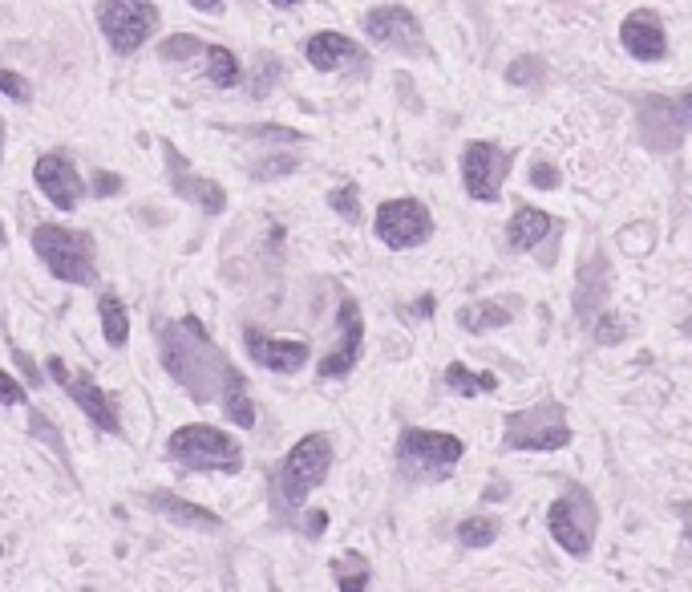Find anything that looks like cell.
Listing matches in <instances>:
<instances>
[{"label": "cell", "instance_id": "obj_15", "mask_svg": "<svg viewBox=\"0 0 692 592\" xmlns=\"http://www.w3.org/2000/svg\"><path fill=\"white\" fill-rule=\"evenodd\" d=\"M304 53H308L312 70L337 73L361 61V45H356L353 37H344V33H316V37H308Z\"/></svg>", "mask_w": 692, "mask_h": 592}, {"label": "cell", "instance_id": "obj_27", "mask_svg": "<svg viewBox=\"0 0 692 592\" xmlns=\"http://www.w3.org/2000/svg\"><path fill=\"white\" fill-rule=\"evenodd\" d=\"M356 200H361V188H356V183H344V188H337L332 195H328V207H332L340 219L356 223V219H361V203Z\"/></svg>", "mask_w": 692, "mask_h": 592}, {"label": "cell", "instance_id": "obj_17", "mask_svg": "<svg viewBox=\"0 0 692 592\" xmlns=\"http://www.w3.org/2000/svg\"><path fill=\"white\" fill-rule=\"evenodd\" d=\"M167 162H170V179H174V191H179L183 200L198 203V207H203L207 216H219V212H223L227 200H223V191L215 188L211 179H198V174L186 171L183 159H179V155H174L170 146H167Z\"/></svg>", "mask_w": 692, "mask_h": 592}, {"label": "cell", "instance_id": "obj_14", "mask_svg": "<svg viewBox=\"0 0 692 592\" xmlns=\"http://www.w3.org/2000/svg\"><path fill=\"white\" fill-rule=\"evenodd\" d=\"M620 41L636 61H660L668 53L665 29H660V21H656L652 13L628 16V21L620 25Z\"/></svg>", "mask_w": 692, "mask_h": 592}, {"label": "cell", "instance_id": "obj_20", "mask_svg": "<svg viewBox=\"0 0 692 592\" xmlns=\"http://www.w3.org/2000/svg\"><path fill=\"white\" fill-rule=\"evenodd\" d=\"M150 507H155L158 516L183 523V528H203V532H215V528H219V516H215V511H207V507H198V504H186V499H179V495H170V492L150 495Z\"/></svg>", "mask_w": 692, "mask_h": 592}, {"label": "cell", "instance_id": "obj_30", "mask_svg": "<svg viewBox=\"0 0 692 592\" xmlns=\"http://www.w3.org/2000/svg\"><path fill=\"white\" fill-rule=\"evenodd\" d=\"M623 333H628V325L616 313H599V325H595V341L599 346H616Z\"/></svg>", "mask_w": 692, "mask_h": 592}, {"label": "cell", "instance_id": "obj_32", "mask_svg": "<svg viewBox=\"0 0 692 592\" xmlns=\"http://www.w3.org/2000/svg\"><path fill=\"white\" fill-rule=\"evenodd\" d=\"M0 94H4V98H13V101L33 98V94H28V82L13 70H0Z\"/></svg>", "mask_w": 692, "mask_h": 592}, {"label": "cell", "instance_id": "obj_41", "mask_svg": "<svg viewBox=\"0 0 692 592\" xmlns=\"http://www.w3.org/2000/svg\"><path fill=\"white\" fill-rule=\"evenodd\" d=\"M434 304H438V301H434V292H425L422 301L413 304V317H417V321H422V317H429V309H434Z\"/></svg>", "mask_w": 692, "mask_h": 592}, {"label": "cell", "instance_id": "obj_18", "mask_svg": "<svg viewBox=\"0 0 692 592\" xmlns=\"http://www.w3.org/2000/svg\"><path fill=\"white\" fill-rule=\"evenodd\" d=\"M547 528H551L555 544L571 556H587L592 552V532L575 520V504L571 499H555L551 511H547Z\"/></svg>", "mask_w": 692, "mask_h": 592}, {"label": "cell", "instance_id": "obj_34", "mask_svg": "<svg viewBox=\"0 0 692 592\" xmlns=\"http://www.w3.org/2000/svg\"><path fill=\"white\" fill-rule=\"evenodd\" d=\"M531 183L543 191H551V188H559V171H555L551 162H531Z\"/></svg>", "mask_w": 692, "mask_h": 592}, {"label": "cell", "instance_id": "obj_9", "mask_svg": "<svg viewBox=\"0 0 692 592\" xmlns=\"http://www.w3.org/2000/svg\"><path fill=\"white\" fill-rule=\"evenodd\" d=\"M510 171V155L495 143H466L462 150V183H466L470 200L498 203L502 183Z\"/></svg>", "mask_w": 692, "mask_h": 592}, {"label": "cell", "instance_id": "obj_23", "mask_svg": "<svg viewBox=\"0 0 692 592\" xmlns=\"http://www.w3.org/2000/svg\"><path fill=\"white\" fill-rule=\"evenodd\" d=\"M458 325L466 333H486V329H498V325H510V313L498 301L466 304V309L458 313Z\"/></svg>", "mask_w": 692, "mask_h": 592}, {"label": "cell", "instance_id": "obj_31", "mask_svg": "<svg viewBox=\"0 0 692 592\" xmlns=\"http://www.w3.org/2000/svg\"><path fill=\"white\" fill-rule=\"evenodd\" d=\"M538 77H543V61H531V58H519L507 70L510 86H526V82H538Z\"/></svg>", "mask_w": 692, "mask_h": 592}, {"label": "cell", "instance_id": "obj_38", "mask_svg": "<svg viewBox=\"0 0 692 592\" xmlns=\"http://www.w3.org/2000/svg\"><path fill=\"white\" fill-rule=\"evenodd\" d=\"M13 358H16V365H21V370H25L28 386H41V377H37V365H33V358H28L25 349H13Z\"/></svg>", "mask_w": 692, "mask_h": 592}, {"label": "cell", "instance_id": "obj_5", "mask_svg": "<svg viewBox=\"0 0 692 592\" xmlns=\"http://www.w3.org/2000/svg\"><path fill=\"white\" fill-rule=\"evenodd\" d=\"M462 455H466V443H462L458 434H441V431L405 426V431H401V443H397L401 467L425 479H450V471L462 462Z\"/></svg>", "mask_w": 692, "mask_h": 592}, {"label": "cell", "instance_id": "obj_36", "mask_svg": "<svg viewBox=\"0 0 692 592\" xmlns=\"http://www.w3.org/2000/svg\"><path fill=\"white\" fill-rule=\"evenodd\" d=\"M0 402L4 406H21L25 402V386H16V377H9L0 370Z\"/></svg>", "mask_w": 692, "mask_h": 592}, {"label": "cell", "instance_id": "obj_24", "mask_svg": "<svg viewBox=\"0 0 692 592\" xmlns=\"http://www.w3.org/2000/svg\"><path fill=\"white\" fill-rule=\"evenodd\" d=\"M332 572H337V589L340 592L368 589V560L361 556V552H344L340 560H332Z\"/></svg>", "mask_w": 692, "mask_h": 592}, {"label": "cell", "instance_id": "obj_7", "mask_svg": "<svg viewBox=\"0 0 692 592\" xmlns=\"http://www.w3.org/2000/svg\"><path fill=\"white\" fill-rule=\"evenodd\" d=\"M502 443L510 450H563L571 443L567 410L559 402H538L531 410H514L502 426Z\"/></svg>", "mask_w": 692, "mask_h": 592}, {"label": "cell", "instance_id": "obj_2", "mask_svg": "<svg viewBox=\"0 0 692 592\" xmlns=\"http://www.w3.org/2000/svg\"><path fill=\"white\" fill-rule=\"evenodd\" d=\"M170 459L186 467V471H223V475H240L243 467V450L240 443L223 434L219 426H207V422H195V426H179L170 434Z\"/></svg>", "mask_w": 692, "mask_h": 592}, {"label": "cell", "instance_id": "obj_33", "mask_svg": "<svg viewBox=\"0 0 692 592\" xmlns=\"http://www.w3.org/2000/svg\"><path fill=\"white\" fill-rule=\"evenodd\" d=\"M243 134H252V138H271V143H300V138H304L300 131H288V126H247Z\"/></svg>", "mask_w": 692, "mask_h": 592}, {"label": "cell", "instance_id": "obj_44", "mask_svg": "<svg viewBox=\"0 0 692 592\" xmlns=\"http://www.w3.org/2000/svg\"><path fill=\"white\" fill-rule=\"evenodd\" d=\"M276 9H292V4H300V0H271Z\"/></svg>", "mask_w": 692, "mask_h": 592}, {"label": "cell", "instance_id": "obj_28", "mask_svg": "<svg viewBox=\"0 0 692 592\" xmlns=\"http://www.w3.org/2000/svg\"><path fill=\"white\" fill-rule=\"evenodd\" d=\"M158 53L167 61H186V58H195V53H207V49H203V41L191 37V33H174V37H167V41L158 45Z\"/></svg>", "mask_w": 692, "mask_h": 592}, {"label": "cell", "instance_id": "obj_19", "mask_svg": "<svg viewBox=\"0 0 692 592\" xmlns=\"http://www.w3.org/2000/svg\"><path fill=\"white\" fill-rule=\"evenodd\" d=\"M551 216L547 212H538V207H523V212H514L510 216V228H507V244L514 252H531L535 244H543L547 235H551Z\"/></svg>", "mask_w": 692, "mask_h": 592}, {"label": "cell", "instance_id": "obj_40", "mask_svg": "<svg viewBox=\"0 0 692 592\" xmlns=\"http://www.w3.org/2000/svg\"><path fill=\"white\" fill-rule=\"evenodd\" d=\"M49 377H57L61 386H70V370H65V362H61V358H49Z\"/></svg>", "mask_w": 692, "mask_h": 592}, {"label": "cell", "instance_id": "obj_11", "mask_svg": "<svg viewBox=\"0 0 692 592\" xmlns=\"http://www.w3.org/2000/svg\"><path fill=\"white\" fill-rule=\"evenodd\" d=\"M340 346L320 362V377L332 382V377L353 374V365L361 362V346H365V321H361V309H356L353 297L340 301Z\"/></svg>", "mask_w": 692, "mask_h": 592}, {"label": "cell", "instance_id": "obj_6", "mask_svg": "<svg viewBox=\"0 0 692 592\" xmlns=\"http://www.w3.org/2000/svg\"><path fill=\"white\" fill-rule=\"evenodd\" d=\"M98 29L106 33L113 53H138L158 29V4L155 0H98Z\"/></svg>", "mask_w": 692, "mask_h": 592}, {"label": "cell", "instance_id": "obj_21", "mask_svg": "<svg viewBox=\"0 0 692 592\" xmlns=\"http://www.w3.org/2000/svg\"><path fill=\"white\" fill-rule=\"evenodd\" d=\"M98 313H101V333H106V346H113V349L126 346L130 317H126V309H122V301H118L113 292H106V297L98 301Z\"/></svg>", "mask_w": 692, "mask_h": 592}, {"label": "cell", "instance_id": "obj_8", "mask_svg": "<svg viewBox=\"0 0 692 592\" xmlns=\"http://www.w3.org/2000/svg\"><path fill=\"white\" fill-rule=\"evenodd\" d=\"M373 231L385 247H417L434 235V216L422 200H389L377 207V219H373Z\"/></svg>", "mask_w": 692, "mask_h": 592}, {"label": "cell", "instance_id": "obj_37", "mask_svg": "<svg viewBox=\"0 0 692 592\" xmlns=\"http://www.w3.org/2000/svg\"><path fill=\"white\" fill-rule=\"evenodd\" d=\"M118 191H122V179H118V174L101 171L98 179H94V195H118Z\"/></svg>", "mask_w": 692, "mask_h": 592}, {"label": "cell", "instance_id": "obj_4", "mask_svg": "<svg viewBox=\"0 0 692 592\" xmlns=\"http://www.w3.org/2000/svg\"><path fill=\"white\" fill-rule=\"evenodd\" d=\"M328 467H332V443H328V434H304L296 447L288 450V459L280 462V475H276V487H280L283 504L304 507V499L328 479Z\"/></svg>", "mask_w": 692, "mask_h": 592}, {"label": "cell", "instance_id": "obj_42", "mask_svg": "<svg viewBox=\"0 0 692 592\" xmlns=\"http://www.w3.org/2000/svg\"><path fill=\"white\" fill-rule=\"evenodd\" d=\"M223 0H191V9H198V13H215Z\"/></svg>", "mask_w": 692, "mask_h": 592}, {"label": "cell", "instance_id": "obj_29", "mask_svg": "<svg viewBox=\"0 0 692 592\" xmlns=\"http://www.w3.org/2000/svg\"><path fill=\"white\" fill-rule=\"evenodd\" d=\"M28 434H33V438H41L45 447L53 450V455H61V459H65V447H61V434L53 431V422L45 419L41 410H33V414H28Z\"/></svg>", "mask_w": 692, "mask_h": 592}, {"label": "cell", "instance_id": "obj_26", "mask_svg": "<svg viewBox=\"0 0 692 592\" xmlns=\"http://www.w3.org/2000/svg\"><path fill=\"white\" fill-rule=\"evenodd\" d=\"M458 540L470 544V548H486V544L498 540V523L486 520V516H470V520L458 523Z\"/></svg>", "mask_w": 692, "mask_h": 592}, {"label": "cell", "instance_id": "obj_25", "mask_svg": "<svg viewBox=\"0 0 692 592\" xmlns=\"http://www.w3.org/2000/svg\"><path fill=\"white\" fill-rule=\"evenodd\" d=\"M207 77H211L219 89L240 86V61H235V53L223 49V45H211V49H207Z\"/></svg>", "mask_w": 692, "mask_h": 592}, {"label": "cell", "instance_id": "obj_43", "mask_svg": "<svg viewBox=\"0 0 692 592\" xmlns=\"http://www.w3.org/2000/svg\"><path fill=\"white\" fill-rule=\"evenodd\" d=\"M325 523H328V516H325V511H316V516H312V535L325 532Z\"/></svg>", "mask_w": 692, "mask_h": 592}, {"label": "cell", "instance_id": "obj_10", "mask_svg": "<svg viewBox=\"0 0 692 592\" xmlns=\"http://www.w3.org/2000/svg\"><path fill=\"white\" fill-rule=\"evenodd\" d=\"M361 25H365L368 41L389 45V49H405L413 58H422L425 37H422L417 16H413L410 9H401V4H381V9H368Z\"/></svg>", "mask_w": 692, "mask_h": 592}, {"label": "cell", "instance_id": "obj_13", "mask_svg": "<svg viewBox=\"0 0 692 592\" xmlns=\"http://www.w3.org/2000/svg\"><path fill=\"white\" fill-rule=\"evenodd\" d=\"M247 353L255 365L271 374H296L308 365V341H283V337H264L259 329H247Z\"/></svg>", "mask_w": 692, "mask_h": 592}, {"label": "cell", "instance_id": "obj_3", "mask_svg": "<svg viewBox=\"0 0 692 592\" xmlns=\"http://www.w3.org/2000/svg\"><path fill=\"white\" fill-rule=\"evenodd\" d=\"M33 247L45 261V268L65 280V285H94V235L73 231L61 223H37L33 228Z\"/></svg>", "mask_w": 692, "mask_h": 592}, {"label": "cell", "instance_id": "obj_22", "mask_svg": "<svg viewBox=\"0 0 692 592\" xmlns=\"http://www.w3.org/2000/svg\"><path fill=\"white\" fill-rule=\"evenodd\" d=\"M446 386L453 394H466V398H478V394H495L498 390V377L495 374H474L462 362L446 365Z\"/></svg>", "mask_w": 692, "mask_h": 592}, {"label": "cell", "instance_id": "obj_35", "mask_svg": "<svg viewBox=\"0 0 692 592\" xmlns=\"http://www.w3.org/2000/svg\"><path fill=\"white\" fill-rule=\"evenodd\" d=\"M288 171H296V159H268V162H259L252 174L264 183V179H276V174H288Z\"/></svg>", "mask_w": 692, "mask_h": 592}, {"label": "cell", "instance_id": "obj_16", "mask_svg": "<svg viewBox=\"0 0 692 592\" xmlns=\"http://www.w3.org/2000/svg\"><path fill=\"white\" fill-rule=\"evenodd\" d=\"M70 398L77 406L85 410V419L94 422L98 431H106V434H118L122 431V419H118V410H113V402H110V394L101 390L98 382L94 377H70Z\"/></svg>", "mask_w": 692, "mask_h": 592}, {"label": "cell", "instance_id": "obj_46", "mask_svg": "<svg viewBox=\"0 0 692 592\" xmlns=\"http://www.w3.org/2000/svg\"><path fill=\"white\" fill-rule=\"evenodd\" d=\"M0 146H4V126H0Z\"/></svg>", "mask_w": 692, "mask_h": 592}, {"label": "cell", "instance_id": "obj_45", "mask_svg": "<svg viewBox=\"0 0 692 592\" xmlns=\"http://www.w3.org/2000/svg\"><path fill=\"white\" fill-rule=\"evenodd\" d=\"M4 244H9V231L0 228V247H4Z\"/></svg>", "mask_w": 692, "mask_h": 592}, {"label": "cell", "instance_id": "obj_12", "mask_svg": "<svg viewBox=\"0 0 692 592\" xmlns=\"http://www.w3.org/2000/svg\"><path fill=\"white\" fill-rule=\"evenodd\" d=\"M33 179L45 191V200L53 203V207H61V212H73L82 203L85 183L77 179V167L65 155H41L37 167H33Z\"/></svg>", "mask_w": 692, "mask_h": 592}, {"label": "cell", "instance_id": "obj_39", "mask_svg": "<svg viewBox=\"0 0 692 592\" xmlns=\"http://www.w3.org/2000/svg\"><path fill=\"white\" fill-rule=\"evenodd\" d=\"M672 114L680 118V126H692V94H684V98L672 101Z\"/></svg>", "mask_w": 692, "mask_h": 592}, {"label": "cell", "instance_id": "obj_1", "mask_svg": "<svg viewBox=\"0 0 692 592\" xmlns=\"http://www.w3.org/2000/svg\"><path fill=\"white\" fill-rule=\"evenodd\" d=\"M162 365L198 406L219 402L235 426H243V431L255 426V402L247 398V382L235 365L227 362L223 349L207 337L198 317L162 325Z\"/></svg>", "mask_w": 692, "mask_h": 592}]
</instances>
